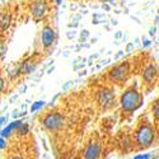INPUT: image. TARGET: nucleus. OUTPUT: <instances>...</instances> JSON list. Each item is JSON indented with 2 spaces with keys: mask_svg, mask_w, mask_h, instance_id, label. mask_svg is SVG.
I'll use <instances>...</instances> for the list:
<instances>
[{
  "mask_svg": "<svg viewBox=\"0 0 159 159\" xmlns=\"http://www.w3.org/2000/svg\"><path fill=\"white\" fill-rule=\"evenodd\" d=\"M155 33H157V28H152L150 30V36H154Z\"/></svg>",
  "mask_w": 159,
  "mask_h": 159,
  "instance_id": "bb28decb",
  "label": "nucleus"
},
{
  "mask_svg": "<svg viewBox=\"0 0 159 159\" xmlns=\"http://www.w3.org/2000/svg\"><path fill=\"white\" fill-rule=\"evenodd\" d=\"M102 8H104L106 10H110V5H107V4H103V5H102Z\"/></svg>",
  "mask_w": 159,
  "mask_h": 159,
  "instance_id": "c85d7f7f",
  "label": "nucleus"
},
{
  "mask_svg": "<svg viewBox=\"0 0 159 159\" xmlns=\"http://www.w3.org/2000/svg\"><path fill=\"white\" fill-rule=\"evenodd\" d=\"M134 159H150V154H139Z\"/></svg>",
  "mask_w": 159,
  "mask_h": 159,
  "instance_id": "aec40b11",
  "label": "nucleus"
},
{
  "mask_svg": "<svg viewBox=\"0 0 159 159\" xmlns=\"http://www.w3.org/2000/svg\"><path fill=\"white\" fill-rule=\"evenodd\" d=\"M150 159H158V155H155V157H153V158H150Z\"/></svg>",
  "mask_w": 159,
  "mask_h": 159,
  "instance_id": "f704fd0d",
  "label": "nucleus"
},
{
  "mask_svg": "<svg viewBox=\"0 0 159 159\" xmlns=\"http://www.w3.org/2000/svg\"><path fill=\"white\" fill-rule=\"evenodd\" d=\"M154 139H155V130L150 124H143L136 130L135 140L140 149L149 148L154 143Z\"/></svg>",
  "mask_w": 159,
  "mask_h": 159,
  "instance_id": "f03ea898",
  "label": "nucleus"
},
{
  "mask_svg": "<svg viewBox=\"0 0 159 159\" xmlns=\"http://www.w3.org/2000/svg\"><path fill=\"white\" fill-rule=\"evenodd\" d=\"M141 101H143L141 93L136 89V87L132 85V87H129L121 94L120 104L122 111H125L126 113H131L140 107Z\"/></svg>",
  "mask_w": 159,
  "mask_h": 159,
  "instance_id": "f257e3e1",
  "label": "nucleus"
},
{
  "mask_svg": "<svg viewBox=\"0 0 159 159\" xmlns=\"http://www.w3.org/2000/svg\"><path fill=\"white\" fill-rule=\"evenodd\" d=\"M88 37H89V32H88L87 30H84V31L80 33V41H82V42H85Z\"/></svg>",
  "mask_w": 159,
  "mask_h": 159,
  "instance_id": "a211bd4d",
  "label": "nucleus"
},
{
  "mask_svg": "<svg viewBox=\"0 0 159 159\" xmlns=\"http://www.w3.org/2000/svg\"><path fill=\"white\" fill-rule=\"evenodd\" d=\"M64 117L62 115L55 112V113H48L43 117L42 120V125L45 126V129L50 130V131H55V130H59L64 126Z\"/></svg>",
  "mask_w": 159,
  "mask_h": 159,
  "instance_id": "20e7f679",
  "label": "nucleus"
},
{
  "mask_svg": "<svg viewBox=\"0 0 159 159\" xmlns=\"http://www.w3.org/2000/svg\"><path fill=\"white\" fill-rule=\"evenodd\" d=\"M8 74H9V78H10V79H16L17 76L20 75L19 68H13V69H10V70L8 71Z\"/></svg>",
  "mask_w": 159,
  "mask_h": 159,
  "instance_id": "dca6fc26",
  "label": "nucleus"
},
{
  "mask_svg": "<svg viewBox=\"0 0 159 159\" xmlns=\"http://www.w3.org/2000/svg\"><path fill=\"white\" fill-rule=\"evenodd\" d=\"M85 74H87V71H85V70H83V71L80 73V75H85Z\"/></svg>",
  "mask_w": 159,
  "mask_h": 159,
  "instance_id": "473e14b6",
  "label": "nucleus"
},
{
  "mask_svg": "<svg viewBox=\"0 0 159 159\" xmlns=\"http://www.w3.org/2000/svg\"><path fill=\"white\" fill-rule=\"evenodd\" d=\"M56 38V33L55 30L51 27V25H45L41 32V43L43 46V48H50L55 42Z\"/></svg>",
  "mask_w": 159,
  "mask_h": 159,
  "instance_id": "0eeeda50",
  "label": "nucleus"
},
{
  "mask_svg": "<svg viewBox=\"0 0 159 159\" xmlns=\"http://www.w3.org/2000/svg\"><path fill=\"white\" fill-rule=\"evenodd\" d=\"M75 34H76V32H75V31H69L68 33H66V36H68V38H69V39L74 38V37H75Z\"/></svg>",
  "mask_w": 159,
  "mask_h": 159,
  "instance_id": "b1692460",
  "label": "nucleus"
},
{
  "mask_svg": "<svg viewBox=\"0 0 159 159\" xmlns=\"http://www.w3.org/2000/svg\"><path fill=\"white\" fill-rule=\"evenodd\" d=\"M17 131H18V134H19V135H25V134H28L30 127H28V125L25 124V122H23V124L17 129Z\"/></svg>",
  "mask_w": 159,
  "mask_h": 159,
  "instance_id": "2eb2a0df",
  "label": "nucleus"
},
{
  "mask_svg": "<svg viewBox=\"0 0 159 159\" xmlns=\"http://www.w3.org/2000/svg\"><path fill=\"white\" fill-rule=\"evenodd\" d=\"M158 111H159V103H158V101L155 99L154 103L152 104V113H153V116H154V120H155V121H158Z\"/></svg>",
  "mask_w": 159,
  "mask_h": 159,
  "instance_id": "4468645a",
  "label": "nucleus"
},
{
  "mask_svg": "<svg viewBox=\"0 0 159 159\" xmlns=\"http://www.w3.org/2000/svg\"><path fill=\"white\" fill-rule=\"evenodd\" d=\"M37 65H38V61L34 59V57H31L28 60L23 61L18 68H19V71L20 74H31L33 73L36 69H37Z\"/></svg>",
  "mask_w": 159,
  "mask_h": 159,
  "instance_id": "9d476101",
  "label": "nucleus"
},
{
  "mask_svg": "<svg viewBox=\"0 0 159 159\" xmlns=\"http://www.w3.org/2000/svg\"><path fill=\"white\" fill-rule=\"evenodd\" d=\"M101 154V145L96 141L88 144V147L84 152V159H97Z\"/></svg>",
  "mask_w": 159,
  "mask_h": 159,
  "instance_id": "1a4fd4ad",
  "label": "nucleus"
},
{
  "mask_svg": "<svg viewBox=\"0 0 159 159\" xmlns=\"http://www.w3.org/2000/svg\"><path fill=\"white\" fill-rule=\"evenodd\" d=\"M47 11H48V5L46 3V0H34L31 4V13L33 18L37 20L45 18Z\"/></svg>",
  "mask_w": 159,
  "mask_h": 159,
  "instance_id": "423d86ee",
  "label": "nucleus"
},
{
  "mask_svg": "<svg viewBox=\"0 0 159 159\" xmlns=\"http://www.w3.org/2000/svg\"><path fill=\"white\" fill-rule=\"evenodd\" d=\"M134 46H135V45H134V42L127 43V45H126V50H125V51L127 52V54H131V52L134 51Z\"/></svg>",
  "mask_w": 159,
  "mask_h": 159,
  "instance_id": "6ab92c4d",
  "label": "nucleus"
},
{
  "mask_svg": "<svg viewBox=\"0 0 159 159\" xmlns=\"http://www.w3.org/2000/svg\"><path fill=\"white\" fill-rule=\"evenodd\" d=\"M4 85H5V82H4V78L0 75V93L3 92V89H4Z\"/></svg>",
  "mask_w": 159,
  "mask_h": 159,
  "instance_id": "5701e85b",
  "label": "nucleus"
},
{
  "mask_svg": "<svg viewBox=\"0 0 159 159\" xmlns=\"http://www.w3.org/2000/svg\"><path fill=\"white\" fill-rule=\"evenodd\" d=\"M5 51H7V46H5L3 39L0 38V57H3L5 55Z\"/></svg>",
  "mask_w": 159,
  "mask_h": 159,
  "instance_id": "f3484780",
  "label": "nucleus"
},
{
  "mask_svg": "<svg viewBox=\"0 0 159 159\" xmlns=\"http://www.w3.org/2000/svg\"><path fill=\"white\" fill-rule=\"evenodd\" d=\"M84 66V64H80V65H78V66H75V70H78V69H82Z\"/></svg>",
  "mask_w": 159,
  "mask_h": 159,
  "instance_id": "cd10ccee",
  "label": "nucleus"
},
{
  "mask_svg": "<svg viewBox=\"0 0 159 159\" xmlns=\"http://www.w3.org/2000/svg\"><path fill=\"white\" fill-rule=\"evenodd\" d=\"M97 102L99 103V106L103 110L112 108L115 106V93L111 89H107V88L99 89L97 93Z\"/></svg>",
  "mask_w": 159,
  "mask_h": 159,
  "instance_id": "39448f33",
  "label": "nucleus"
},
{
  "mask_svg": "<svg viewBox=\"0 0 159 159\" xmlns=\"http://www.w3.org/2000/svg\"><path fill=\"white\" fill-rule=\"evenodd\" d=\"M121 36H122V32H117L116 33V38H120Z\"/></svg>",
  "mask_w": 159,
  "mask_h": 159,
  "instance_id": "c756f323",
  "label": "nucleus"
},
{
  "mask_svg": "<svg viewBox=\"0 0 159 159\" xmlns=\"http://www.w3.org/2000/svg\"><path fill=\"white\" fill-rule=\"evenodd\" d=\"M45 104H46L45 101H36V102H33V104L31 106V112H37L39 110H42V107Z\"/></svg>",
  "mask_w": 159,
  "mask_h": 159,
  "instance_id": "ddd939ff",
  "label": "nucleus"
},
{
  "mask_svg": "<svg viewBox=\"0 0 159 159\" xmlns=\"http://www.w3.org/2000/svg\"><path fill=\"white\" fill-rule=\"evenodd\" d=\"M122 55H124V51H120V52H118V54L115 56V59H116V60H117V59H120Z\"/></svg>",
  "mask_w": 159,
  "mask_h": 159,
  "instance_id": "a878e982",
  "label": "nucleus"
},
{
  "mask_svg": "<svg viewBox=\"0 0 159 159\" xmlns=\"http://www.w3.org/2000/svg\"><path fill=\"white\" fill-rule=\"evenodd\" d=\"M11 17L8 13H0V31H5L10 25Z\"/></svg>",
  "mask_w": 159,
  "mask_h": 159,
  "instance_id": "f8f14e48",
  "label": "nucleus"
},
{
  "mask_svg": "<svg viewBox=\"0 0 159 159\" xmlns=\"http://www.w3.org/2000/svg\"><path fill=\"white\" fill-rule=\"evenodd\" d=\"M5 148H7L5 138H2V136H0V149H5Z\"/></svg>",
  "mask_w": 159,
  "mask_h": 159,
  "instance_id": "412c9836",
  "label": "nucleus"
},
{
  "mask_svg": "<svg viewBox=\"0 0 159 159\" xmlns=\"http://www.w3.org/2000/svg\"><path fill=\"white\" fill-rule=\"evenodd\" d=\"M7 122V117H4V116H0V127H2L4 124Z\"/></svg>",
  "mask_w": 159,
  "mask_h": 159,
  "instance_id": "393cba45",
  "label": "nucleus"
},
{
  "mask_svg": "<svg viewBox=\"0 0 159 159\" xmlns=\"http://www.w3.org/2000/svg\"><path fill=\"white\" fill-rule=\"evenodd\" d=\"M150 39H148L147 37H143V47H148V46H150Z\"/></svg>",
  "mask_w": 159,
  "mask_h": 159,
  "instance_id": "4be33fe9",
  "label": "nucleus"
},
{
  "mask_svg": "<svg viewBox=\"0 0 159 159\" xmlns=\"http://www.w3.org/2000/svg\"><path fill=\"white\" fill-rule=\"evenodd\" d=\"M157 76H158V66L157 64H149L147 68L144 69V73H143V82L145 84H150V85H154L155 80H157Z\"/></svg>",
  "mask_w": 159,
  "mask_h": 159,
  "instance_id": "6e6552de",
  "label": "nucleus"
},
{
  "mask_svg": "<svg viewBox=\"0 0 159 159\" xmlns=\"http://www.w3.org/2000/svg\"><path fill=\"white\" fill-rule=\"evenodd\" d=\"M23 124V121L22 120H16V121H13L11 124H9L7 127H4L3 130H2V132H0V136L2 138H8L13 131H16L20 125Z\"/></svg>",
  "mask_w": 159,
  "mask_h": 159,
  "instance_id": "9b49d317",
  "label": "nucleus"
},
{
  "mask_svg": "<svg viewBox=\"0 0 159 159\" xmlns=\"http://www.w3.org/2000/svg\"><path fill=\"white\" fill-rule=\"evenodd\" d=\"M11 159H23V158H20V157H13Z\"/></svg>",
  "mask_w": 159,
  "mask_h": 159,
  "instance_id": "2f4dec72",
  "label": "nucleus"
},
{
  "mask_svg": "<svg viewBox=\"0 0 159 159\" xmlns=\"http://www.w3.org/2000/svg\"><path fill=\"white\" fill-rule=\"evenodd\" d=\"M129 73H130V65L127 61H125V62H120V64L115 65L113 68H111L108 71V76L112 82L120 83V82L126 80L129 76Z\"/></svg>",
  "mask_w": 159,
  "mask_h": 159,
  "instance_id": "7ed1b4c3",
  "label": "nucleus"
},
{
  "mask_svg": "<svg viewBox=\"0 0 159 159\" xmlns=\"http://www.w3.org/2000/svg\"><path fill=\"white\" fill-rule=\"evenodd\" d=\"M56 2V4H61V0H55Z\"/></svg>",
  "mask_w": 159,
  "mask_h": 159,
  "instance_id": "72a5a7b5",
  "label": "nucleus"
},
{
  "mask_svg": "<svg viewBox=\"0 0 159 159\" xmlns=\"http://www.w3.org/2000/svg\"><path fill=\"white\" fill-rule=\"evenodd\" d=\"M101 2H103V3H112V2H115V0H101Z\"/></svg>",
  "mask_w": 159,
  "mask_h": 159,
  "instance_id": "7c9ffc66",
  "label": "nucleus"
}]
</instances>
